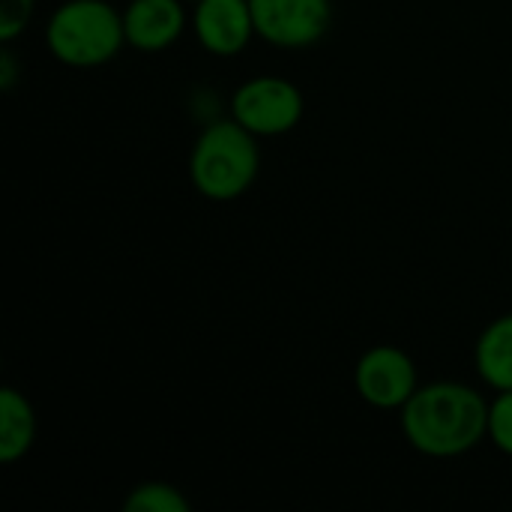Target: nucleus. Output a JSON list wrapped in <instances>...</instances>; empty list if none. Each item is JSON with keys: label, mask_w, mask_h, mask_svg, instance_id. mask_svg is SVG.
<instances>
[{"label": "nucleus", "mask_w": 512, "mask_h": 512, "mask_svg": "<svg viewBox=\"0 0 512 512\" xmlns=\"http://www.w3.org/2000/svg\"><path fill=\"white\" fill-rule=\"evenodd\" d=\"M399 426L417 453L429 459H456L486 441L489 399L462 381L420 384L402 405Z\"/></svg>", "instance_id": "f257e3e1"}, {"label": "nucleus", "mask_w": 512, "mask_h": 512, "mask_svg": "<svg viewBox=\"0 0 512 512\" xmlns=\"http://www.w3.org/2000/svg\"><path fill=\"white\" fill-rule=\"evenodd\" d=\"M261 171L258 135L234 117L210 120L189 150V180L207 201H234L252 189Z\"/></svg>", "instance_id": "f03ea898"}, {"label": "nucleus", "mask_w": 512, "mask_h": 512, "mask_svg": "<svg viewBox=\"0 0 512 512\" xmlns=\"http://www.w3.org/2000/svg\"><path fill=\"white\" fill-rule=\"evenodd\" d=\"M45 45L63 66H105L126 45L123 12L108 0H63L45 24Z\"/></svg>", "instance_id": "7ed1b4c3"}, {"label": "nucleus", "mask_w": 512, "mask_h": 512, "mask_svg": "<svg viewBox=\"0 0 512 512\" xmlns=\"http://www.w3.org/2000/svg\"><path fill=\"white\" fill-rule=\"evenodd\" d=\"M231 117L258 138H279L297 129L306 111L303 90L282 75L246 78L231 93Z\"/></svg>", "instance_id": "20e7f679"}, {"label": "nucleus", "mask_w": 512, "mask_h": 512, "mask_svg": "<svg viewBox=\"0 0 512 512\" xmlns=\"http://www.w3.org/2000/svg\"><path fill=\"white\" fill-rule=\"evenodd\" d=\"M255 33L276 48H309L333 24V0H249Z\"/></svg>", "instance_id": "39448f33"}, {"label": "nucleus", "mask_w": 512, "mask_h": 512, "mask_svg": "<svg viewBox=\"0 0 512 512\" xmlns=\"http://www.w3.org/2000/svg\"><path fill=\"white\" fill-rule=\"evenodd\" d=\"M417 387V363L399 345H372L354 366V390L369 408L402 411Z\"/></svg>", "instance_id": "423d86ee"}, {"label": "nucleus", "mask_w": 512, "mask_h": 512, "mask_svg": "<svg viewBox=\"0 0 512 512\" xmlns=\"http://www.w3.org/2000/svg\"><path fill=\"white\" fill-rule=\"evenodd\" d=\"M192 30L198 45L213 57H234L246 51L255 33L249 0H201L192 9Z\"/></svg>", "instance_id": "0eeeda50"}, {"label": "nucleus", "mask_w": 512, "mask_h": 512, "mask_svg": "<svg viewBox=\"0 0 512 512\" xmlns=\"http://www.w3.org/2000/svg\"><path fill=\"white\" fill-rule=\"evenodd\" d=\"M186 0H129L123 9L126 45L156 54L171 48L186 30Z\"/></svg>", "instance_id": "6e6552de"}, {"label": "nucleus", "mask_w": 512, "mask_h": 512, "mask_svg": "<svg viewBox=\"0 0 512 512\" xmlns=\"http://www.w3.org/2000/svg\"><path fill=\"white\" fill-rule=\"evenodd\" d=\"M474 369L489 390H512V312L489 321L477 336Z\"/></svg>", "instance_id": "1a4fd4ad"}, {"label": "nucleus", "mask_w": 512, "mask_h": 512, "mask_svg": "<svg viewBox=\"0 0 512 512\" xmlns=\"http://www.w3.org/2000/svg\"><path fill=\"white\" fill-rule=\"evenodd\" d=\"M33 441H36V411L30 399L15 387H3L0 390V462L15 465L30 453Z\"/></svg>", "instance_id": "9d476101"}, {"label": "nucleus", "mask_w": 512, "mask_h": 512, "mask_svg": "<svg viewBox=\"0 0 512 512\" xmlns=\"http://www.w3.org/2000/svg\"><path fill=\"white\" fill-rule=\"evenodd\" d=\"M123 510L126 512H189V498L171 486V483H162V480H144L138 483L126 501H123Z\"/></svg>", "instance_id": "9b49d317"}, {"label": "nucleus", "mask_w": 512, "mask_h": 512, "mask_svg": "<svg viewBox=\"0 0 512 512\" xmlns=\"http://www.w3.org/2000/svg\"><path fill=\"white\" fill-rule=\"evenodd\" d=\"M486 441H492V447L504 456L512 459V390H501L492 402H489V432Z\"/></svg>", "instance_id": "f8f14e48"}, {"label": "nucleus", "mask_w": 512, "mask_h": 512, "mask_svg": "<svg viewBox=\"0 0 512 512\" xmlns=\"http://www.w3.org/2000/svg\"><path fill=\"white\" fill-rule=\"evenodd\" d=\"M33 9L36 0H0V42L12 45L27 30Z\"/></svg>", "instance_id": "ddd939ff"}, {"label": "nucleus", "mask_w": 512, "mask_h": 512, "mask_svg": "<svg viewBox=\"0 0 512 512\" xmlns=\"http://www.w3.org/2000/svg\"><path fill=\"white\" fill-rule=\"evenodd\" d=\"M18 72H21L18 57L9 48V42H3V48H0V90H12L15 81H18Z\"/></svg>", "instance_id": "4468645a"}, {"label": "nucleus", "mask_w": 512, "mask_h": 512, "mask_svg": "<svg viewBox=\"0 0 512 512\" xmlns=\"http://www.w3.org/2000/svg\"><path fill=\"white\" fill-rule=\"evenodd\" d=\"M186 3H192V6H195V3H201V0H186Z\"/></svg>", "instance_id": "2eb2a0df"}]
</instances>
